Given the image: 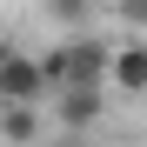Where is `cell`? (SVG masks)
I'll list each match as a JSON object with an SVG mask.
<instances>
[{
	"instance_id": "8992f818",
	"label": "cell",
	"mask_w": 147,
	"mask_h": 147,
	"mask_svg": "<svg viewBox=\"0 0 147 147\" xmlns=\"http://www.w3.org/2000/svg\"><path fill=\"white\" fill-rule=\"evenodd\" d=\"M47 20L67 27V34H80L87 20H94V0H47Z\"/></svg>"
},
{
	"instance_id": "3957f363",
	"label": "cell",
	"mask_w": 147,
	"mask_h": 147,
	"mask_svg": "<svg viewBox=\"0 0 147 147\" xmlns=\"http://www.w3.org/2000/svg\"><path fill=\"white\" fill-rule=\"evenodd\" d=\"M107 87H114V94H147V40H120V47H114Z\"/></svg>"
},
{
	"instance_id": "277c9868",
	"label": "cell",
	"mask_w": 147,
	"mask_h": 147,
	"mask_svg": "<svg viewBox=\"0 0 147 147\" xmlns=\"http://www.w3.org/2000/svg\"><path fill=\"white\" fill-rule=\"evenodd\" d=\"M100 100H107V87H67L60 94V127L67 134H87L94 120H100Z\"/></svg>"
},
{
	"instance_id": "5b68a950",
	"label": "cell",
	"mask_w": 147,
	"mask_h": 147,
	"mask_svg": "<svg viewBox=\"0 0 147 147\" xmlns=\"http://www.w3.org/2000/svg\"><path fill=\"white\" fill-rule=\"evenodd\" d=\"M0 140L7 147H34L40 140V107H0Z\"/></svg>"
},
{
	"instance_id": "6da1fadb",
	"label": "cell",
	"mask_w": 147,
	"mask_h": 147,
	"mask_svg": "<svg viewBox=\"0 0 147 147\" xmlns=\"http://www.w3.org/2000/svg\"><path fill=\"white\" fill-rule=\"evenodd\" d=\"M107 67H114V47L94 40V34H67L60 47L40 54V74H47L54 94H67V87H107Z\"/></svg>"
},
{
	"instance_id": "9c48e42d",
	"label": "cell",
	"mask_w": 147,
	"mask_h": 147,
	"mask_svg": "<svg viewBox=\"0 0 147 147\" xmlns=\"http://www.w3.org/2000/svg\"><path fill=\"white\" fill-rule=\"evenodd\" d=\"M67 147H87V140H80V134H67Z\"/></svg>"
},
{
	"instance_id": "52a82bcc",
	"label": "cell",
	"mask_w": 147,
	"mask_h": 147,
	"mask_svg": "<svg viewBox=\"0 0 147 147\" xmlns=\"http://www.w3.org/2000/svg\"><path fill=\"white\" fill-rule=\"evenodd\" d=\"M114 13L127 20V27H140V34H147V0H114Z\"/></svg>"
},
{
	"instance_id": "7a4b0ae2",
	"label": "cell",
	"mask_w": 147,
	"mask_h": 147,
	"mask_svg": "<svg viewBox=\"0 0 147 147\" xmlns=\"http://www.w3.org/2000/svg\"><path fill=\"white\" fill-rule=\"evenodd\" d=\"M47 74H40V54H13L0 67V107H40L47 100Z\"/></svg>"
},
{
	"instance_id": "ba28073f",
	"label": "cell",
	"mask_w": 147,
	"mask_h": 147,
	"mask_svg": "<svg viewBox=\"0 0 147 147\" xmlns=\"http://www.w3.org/2000/svg\"><path fill=\"white\" fill-rule=\"evenodd\" d=\"M13 54H20V47H13V40H7V34H0V67H7V60H13Z\"/></svg>"
}]
</instances>
